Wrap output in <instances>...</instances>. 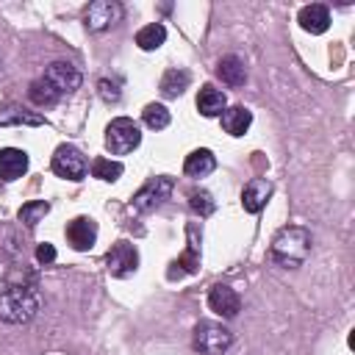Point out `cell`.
<instances>
[{
    "mask_svg": "<svg viewBox=\"0 0 355 355\" xmlns=\"http://www.w3.org/2000/svg\"><path fill=\"white\" fill-rule=\"evenodd\" d=\"M311 255V233L300 225H288L280 227L272 239V258L286 266V269H297L308 261Z\"/></svg>",
    "mask_w": 355,
    "mask_h": 355,
    "instance_id": "cell-1",
    "label": "cell"
},
{
    "mask_svg": "<svg viewBox=\"0 0 355 355\" xmlns=\"http://www.w3.org/2000/svg\"><path fill=\"white\" fill-rule=\"evenodd\" d=\"M39 300L28 286H8L0 294V319L8 324H25L36 316Z\"/></svg>",
    "mask_w": 355,
    "mask_h": 355,
    "instance_id": "cell-2",
    "label": "cell"
},
{
    "mask_svg": "<svg viewBox=\"0 0 355 355\" xmlns=\"http://www.w3.org/2000/svg\"><path fill=\"white\" fill-rule=\"evenodd\" d=\"M141 144V130L130 116H116L105 128V147L111 155H128Z\"/></svg>",
    "mask_w": 355,
    "mask_h": 355,
    "instance_id": "cell-3",
    "label": "cell"
},
{
    "mask_svg": "<svg viewBox=\"0 0 355 355\" xmlns=\"http://www.w3.org/2000/svg\"><path fill=\"white\" fill-rule=\"evenodd\" d=\"M233 344V333L219 322H200L194 327V349L200 355H222Z\"/></svg>",
    "mask_w": 355,
    "mask_h": 355,
    "instance_id": "cell-4",
    "label": "cell"
},
{
    "mask_svg": "<svg viewBox=\"0 0 355 355\" xmlns=\"http://www.w3.org/2000/svg\"><path fill=\"white\" fill-rule=\"evenodd\" d=\"M172 186H175V183H172V178H166V175L147 180V183L133 194V200H130L133 211H139V214H150V211H155V208L172 194Z\"/></svg>",
    "mask_w": 355,
    "mask_h": 355,
    "instance_id": "cell-5",
    "label": "cell"
},
{
    "mask_svg": "<svg viewBox=\"0 0 355 355\" xmlns=\"http://www.w3.org/2000/svg\"><path fill=\"white\" fill-rule=\"evenodd\" d=\"M89 164H86V155L72 147V144H61L55 153H53V172L58 178H67V180H80L86 175Z\"/></svg>",
    "mask_w": 355,
    "mask_h": 355,
    "instance_id": "cell-6",
    "label": "cell"
},
{
    "mask_svg": "<svg viewBox=\"0 0 355 355\" xmlns=\"http://www.w3.org/2000/svg\"><path fill=\"white\" fill-rule=\"evenodd\" d=\"M122 6L116 3V0H94L89 8H86V14H83V22H86V28L92 31V33H100V31H108V28H114L119 19H122Z\"/></svg>",
    "mask_w": 355,
    "mask_h": 355,
    "instance_id": "cell-7",
    "label": "cell"
},
{
    "mask_svg": "<svg viewBox=\"0 0 355 355\" xmlns=\"http://www.w3.org/2000/svg\"><path fill=\"white\" fill-rule=\"evenodd\" d=\"M105 269L111 277H130L139 269V252L130 241H116L105 252Z\"/></svg>",
    "mask_w": 355,
    "mask_h": 355,
    "instance_id": "cell-8",
    "label": "cell"
},
{
    "mask_svg": "<svg viewBox=\"0 0 355 355\" xmlns=\"http://www.w3.org/2000/svg\"><path fill=\"white\" fill-rule=\"evenodd\" d=\"M61 97L64 94H72L78 86H80V72H78V67H72L69 61H53L47 69H44V75H42Z\"/></svg>",
    "mask_w": 355,
    "mask_h": 355,
    "instance_id": "cell-9",
    "label": "cell"
},
{
    "mask_svg": "<svg viewBox=\"0 0 355 355\" xmlns=\"http://www.w3.org/2000/svg\"><path fill=\"white\" fill-rule=\"evenodd\" d=\"M67 241L72 244V250L78 252H86L94 247L97 241V222L92 216H75L69 225H67Z\"/></svg>",
    "mask_w": 355,
    "mask_h": 355,
    "instance_id": "cell-10",
    "label": "cell"
},
{
    "mask_svg": "<svg viewBox=\"0 0 355 355\" xmlns=\"http://www.w3.org/2000/svg\"><path fill=\"white\" fill-rule=\"evenodd\" d=\"M208 308L214 311V313H219L222 319H233V316H239V311H241V297L230 288V286H214L211 291H208Z\"/></svg>",
    "mask_w": 355,
    "mask_h": 355,
    "instance_id": "cell-11",
    "label": "cell"
},
{
    "mask_svg": "<svg viewBox=\"0 0 355 355\" xmlns=\"http://www.w3.org/2000/svg\"><path fill=\"white\" fill-rule=\"evenodd\" d=\"M28 172V153L19 147H3L0 150V180L11 183L19 180Z\"/></svg>",
    "mask_w": 355,
    "mask_h": 355,
    "instance_id": "cell-12",
    "label": "cell"
},
{
    "mask_svg": "<svg viewBox=\"0 0 355 355\" xmlns=\"http://www.w3.org/2000/svg\"><path fill=\"white\" fill-rule=\"evenodd\" d=\"M272 197V183L266 178H252L247 186H244V194H241V205L247 214H258L266 200Z\"/></svg>",
    "mask_w": 355,
    "mask_h": 355,
    "instance_id": "cell-13",
    "label": "cell"
},
{
    "mask_svg": "<svg viewBox=\"0 0 355 355\" xmlns=\"http://www.w3.org/2000/svg\"><path fill=\"white\" fill-rule=\"evenodd\" d=\"M300 28L308 31V33H324L330 28V11L327 6L322 3H311V6H302L300 8V17H297Z\"/></svg>",
    "mask_w": 355,
    "mask_h": 355,
    "instance_id": "cell-14",
    "label": "cell"
},
{
    "mask_svg": "<svg viewBox=\"0 0 355 355\" xmlns=\"http://www.w3.org/2000/svg\"><path fill=\"white\" fill-rule=\"evenodd\" d=\"M216 75H219L222 83H227L230 89H239V86H244V80H247V67H244V61H241L239 55H225V58H219V64H216Z\"/></svg>",
    "mask_w": 355,
    "mask_h": 355,
    "instance_id": "cell-15",
    "label": "cell"
},
{
    "mask_svg": "<svg viewBox=\"0 0 355 355\" xmlns=\"http://www.w3.org/2000/svg\"><path fill=\"white\" fill-rule=\"evenodd\" d=\"M225 108H227L225 92H219V89H214L211 83H205V86L200 89V94H197V111H200L202 116H222Z\"/></svg>",
    "mask_w": 355,
    "mask_h": 355,
    "instance_id": "cell-16",
    "label": "cell"
},
{
    "mask_svg": "<svg viewBox=\"0 0 355 355\" xmlns=\"http://www.w3.org/2000/svg\"><path fill=\"white\" fill-rule=\"evenodd\" d=\"M250 125H252V111H250V108H244V105H230V108L222 111V128H225V133H230V136H244V133L250 130Z\"/></svg>",
    "mask_w": 355,
    "mask_h": 355,
    "instance_id": "cell-17",
    "label": "cell"
},
{
    "mask_svg": "<svg viewBox=\"0 0 355 355\" xmlns=\"http://www.w3.org/2000/svg\"><path fill=\"white\" fill-rule=\"evenodd\" d=\"M11 125H31V128H39V125H47V119L36 111H28L22 105H6L0 108V128H11Z\"/></svg>",
    "mask_w": 355,
    "mask_h": 355,
    "instance_id": "cell-18",
    "label": "cell"
},
{
    "mask_svg": "<svg viewBox=\"0 0 355 355\" xmlns=\"http://www.w3.org/2000/svg\"><path fill=\"white\" fill-rule=\"evenodd\" d=\"M214 169H216V158H214V153L205 150V147L189 153L186 161H183V172H186L189 178H205V175H211Z\"/></svg>",
    "mask_w": 355,
    "mask_h": 355,
    "instance_id": "cell-19",
    "label": "cell"
},
{
    "mask_svg": "<svg viewBox=\"0 0 355 355\" xmlns=\"http://www.w3.org/2000/svg\"><path fill=\"white\" fill-rule=\"evenodd\" d=\"M191 83V75L186 69H169L164 78H161V94L164 97H180Z\"/></svg>",
    "mask_w": 355,
    "mask_h": 355,
    "instance_id": "cell-20",
    "label": "cell"
},
{
    "mask_svg": "<svg viewBox=\"0 0 355 355\" xmlns=\"http://www.w3.org/2000/svg\"><path fill=\"white\" fill-rule=\"evenodd\" d=\"M28 97L33 100V105H39V108H47V105H55L58 100H61V94L44 80V78H36L33 83H31V89H28Z\"/></svg>",
    "mask_w": 355,
    "mask_h": 355,
    "instance_id": "cell-21",
    "label": "cell"
},
{
    "mask_svg": "<svg viewBox=\"0 0 355 355\" xmlns=\"http://www.w3.org/2000/svg\"><path fill=\"white\" fill-rule=\"evenodd\" d=\"M164 42H166V28H164L161 22L144 25V28L136 33V44H139L141 50H158Z\"/></svg>",
    "mask_w": 355,
    "mask_h": 355,
    "instance_id": "cell-22",
    "label": "cell"
},
{
    "mask_svg": "<svg viewBox=\"0 0 355 355\" xmlns=\"http://www.w3.org/2000/svg\"><path fill=\"white\" fill-rule=\"evenodd\" d=\"M47 214H50V202H44V200H31V202H25V205L19 208V222H22L28 230H33Z\"/></svg>",
    "mask_w": 355,
    "mask_h": 355,
    "instance_id": "cell-23",
    "label": "cell"
},
{
    "mask_svg": "<svg viewBox=\"0 0 355 355\" xmlns=\"http://www.w3.org/2000/svg\"><path fill=\"white\" fill-rule=\"evenodd\" d=\"M122 172H125V166H122L119 161H111V158H97V161L92 164V175L100 178V180H105V183L119 180Z\"/></svg>",
    "mask_w": 355,
    "mask_h": 355,
    "instance_id": "cell-24",
    "label": "cell"
},
{
    "mask_svg": "<svg viewBox=\"0 0 355 355\" xmlns=\"http://www.w3.org/2000/svg\"><path fill=\"white\" fill-rule=\"evenodd\" d=\"M141 119H144V125H147L150 130H164V128L169 125V111H166V105H161V103H150V105L141 111Z\"/></svg>",
    "mask_w": 355,
    "mask_h": 355,
    "instance_id": "cell-25",
    "label": "cell"
},
{
    "mask_svg": "<svg viewBox=\"0 0 355 355\" xmlns=\"http://www.w3.org/2000/svg\"><path fill=\"white\" fill-rule=\"evenodd\" d=\"M189 205H191V211L200 214V216H211L214 208H216L214 197H211L208 191H202V189H194V191L189 194Z\"/></svg>",
    "mask_w": 355,
    "mask_h": 355,
    "instance_id": "cell-26",
    "label": "cell"
},
{
    "mask_svg": "<svg viewBox=\"0 0 355 355\" xmlns=\"http://www.w3.org/2000/svg\"><path fill=\"white\" fill-rule=\"evenodd\" d=\"M97 89H100V97H103L105 103H116V100H119V94H122V92H119V86H116L114 80H108V78H103V80L97 83Z\"/></svg>",
    "mask_w": 355,
    "mask_h": 355,
    "instance_id": "cell-27",
    "label": "cell"
},
{
    "mask_svg": "<svg viewBox=\"0 0 355 355\" xmlns=\"http://www.w3.org/2000/svg\"><path fill=\"white\" fill-rule=\"evenodd\" d=\"M197 263H200V258H197L194 244H191V247H189V250H186V252H183L172 266H183V272H194V269H197ZM183 272H180V275H183Z\"/></svg>",
    "mask_w": 355,
    "mask_h": 355,
    "instance_id": "cell-28",
    "label": "cell"
},
{
    "mask_svg": "<svg viewBox=\"0 0 355 355\" xmlns=\"http://www.w3.org/2000/svg\"><path fill=\"white\" fill-rule=\"evenodd\" d=\"M36 261H39V263H44V266H47V263H53V261H55V247H53V244H47V241H44V244H39V247H36Z\"/></svg>",
    "mask_w": 355,
    "mask_h": 355,
    "instance_id": "cell-29",
    "label": "cell"
}]
</instances>
